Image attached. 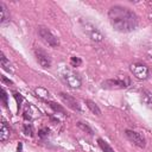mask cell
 Instances as JSON below:
<instances>
[{
    "label": "cell",
    "mask_w": 152,
    "mask_h": 152,
    "mask_svg": "<svg viewBox=\"0 0 152 152\" xmlns=\"http://www.w3.org/2000/svg\"><path fill=\"white\" fill-rule=\"evenodd\" d=\"M97 142H99V146L101 147V150H102L103 152H114V150H113V148L108 145V142L104 141L103 139L99 138V139H97Z\"/></svg>",
    "instance_id": "9a60e30c"
},
{
    "label": "cell",
    "mask_w": 152,
    "mask_h": 152,
    "mask_svg": "<svg viewBox=\"0 0 152 152\" xmlns=\"http://www.w3.org/2000/svg\"><path fill=\"white\" fill-rule=\"evenodd\" d=\"M125 134H126L127 139H128L129 141H132L134 145H137V146H139V147H145L146 141H145V138H144L140 133H138V132H135V131H132V129H127V131L125 132Z\"/></svg>",
    "instance_id": "8992f818"
},
{
    "label": "cell",
    "mask_w": 152,
    "mask_h": 152,
    "mask_svg": "<svg viewBox=\"0 0 152 152\" xmlns=\"http://www.w3.org/2000/svg\"><path fill=\"white\" fill-rule=\"evenodd\" d=\"M1 100H2V103L5 106H7V93H6V90L4 88L1 89Z\"/></svg>",
    "instance_id": "ffe728a7"
},
{
    "label": "cell",
    "mask_w": 152,
    "mask_h": 152,
    "mask_svg": "<svg viewBox=\"0 0 152 152\" xmlns=\"http://www.w3.org/2000/svg\"><path fill=\"white\" fill-rule=\"evenodd\" d=\"M128 84H129V80L126 76L106 80L101 83L102 88H104V89H124V88L128 87Z\"/></svg>",
    "instance_id": "3957f363"
},
{
    "label": "cell",
    "mask_w": 152,
    "mask_h": 152,
    "mask_svg": "<svg viewBox=\"0 0 152 152\" xmlns=\"http://www.w3.org/2000/svg\"><path fill=\"white\" fill-rule=\"evenodd\" d=\"M108 18L112 26L119 32H131L138 26V17L128 7L115 5L109 8Z\"/></svg>",
    "instance_id": "6da1fadb"
},
{
    "label": "cell",
    "mask_w": 152,
    "mask_h": 152,
    "mask_svg": "<svg viewBox=\"0 0 152 152\" xmlns=\"http://www.w3.org/2000/svg\"><path fill=\"white\" fill-rule=\"evenodd\" d=\"M132 74L134 75L135 78L138 80H146L150 76V69L145 63L141 62H134L129 66Z\"/></svg>",
    "instance_id": "277c9868"
},
{
    "label": "cell",
    "mask_w": 152,
    "mask_h": 152,
    "mask_svg": "<svg viewBox=\"0 0 152 152\" xmlns=\"http://www.w3.org/2000/svg\"><path fill=\"white\" fill-rule=\"evenodd\" d=\"M14 97H15V100H17V103H18V107H20V104H21V100H23V97L20 96V94H18V93H14Z\"/></svg>",
    "instance_id": "7402d4cb"
},
{
    "label": "cell",
    "mask_w": 152,
    "mask_h": 152,
    "mask_svg": "<svg viewBox=\"0 0 152 152\" xmlns=\"http://www.w3.org/2000/svg\"><path fill=\"white\" fill-rule=\"evenodd\" d=\"M77 127L78 128H81L83 132H86V133H88L89 135H93L94 134V132H93V129L87 125V124H84V122H82V121H77Z\"/></svg>",
    "instance_id": "2e32d148"
},
{
    "label": "cell",
    "mask_w": 152,
    "mask_h": 152,
    "mask_svg": "<svg viewBox=\"0 0 152 152\" xmlns=\"http://www.w3.org/2000/svg\"><path fill=\"white\" fill-rule=\"evenodd\" d=\"M0 65L2 66V69L4 70H6V71H11L12 72V68H11V63H10V61L5 57V55L4 53H1V56H0Z\"/></svg>",
    "instance_id": "5bb4252c"
},
{
    "label": "cell",
    "mask_w": 152,
    "mask_h": 152,
    "mask_svg": "<svg viewBox=\"0 0 152 152\" xmlns=\"http://www.w3.org/2000/svg\"><path fill=\"white\" fill-rule=\"evenodd\" d=\"M49 104H50V107H51L55 112H58V113L65 114V110H64V108H63L62 106H59V104H57V103H55V102H49Z\"/></svg>",
    "instance_id": "e0dca14e"
},
{
    "label": "cell",
    "mask_w": 152,
    "mask_h": 152,
    "mask_svg": "<svg viewBox=\"0 0 152 152\" xmlns=\"http://www.w3.org/2000/svg\"><path fill=\"white\" fill-rule=\"evenodd\" d=\"M64 80H65V82L68 83V86H69L70 88H74V89L80 88V87H81V83H82L80 76H78L77 74H75V72H71V71H66V72H65Z\"/></svg>",
    "instance_id": "ba28073f"
},
{
    "label": "cell",
    "mask_w": 152,
    "mask_h": 152,
    "mask_svg": "<svg viewBox=\"0 0 152 152\" xmlns=\"http://www.w3.org/2000/svg\"><path fill=\"white\" fill-rule=\"evenodd\" d=\"M83 31L86 32V34L91 39V40H94V42H96V43H100V42H102L103 40V34L93 25V24H90V23H84L83 24Z\"/></svg>",
    "instance_id": "5b68a950"
},
{
    "label": "cell",
    "mask_w": 152,
    "mask_h": 152,
    "mask_svg": "<svg viewBox=\"0 0 152 152\" xmlns=\"http://www.w3.org/2000/svg\"><path fill=\"white\" fill-rule=\"evenodd\" d=\"M10 19V13L4 2L0 1V23H5Z\"/></svg>",
    "instance_id": "7c38bea8"
},
{
    "label": "cell",
    "mask_w": 152,
    "mask_h": 152,
    "mask_svg": "<svg viewBox=\"0 0 152 152\" xmlns=\"http://www.w3.org/2000/svg\"><path fill=\"white\" fill-rule=\"evenodd\" d=\"M34 55H36V58L38 61V63L40 64V66L48 69L51 66V58L50 56L42 49H36L34 50Z\"/></svg>",
    "instance_id": "52a82bcc"
},
{
    "label": "cell",
    "mask_w": 152,
    "mask_h": 152,
    "mask_svg": "<svg viewBox=\"0 0 152 152\" xmlns=\"http://www.w3.org/2000/svg\"><path fill=\"white\" fill-rule=\"evenodd\" d=\"M70 63H71V65H74V66H78V65L82 64V61H81L78 57H71Z\"/></svg>",
    "instance_id": "d6986e66"
},
{
    "label": "cell",
    "mask_w": 152,
    "mask_h": 152,
    "mask_svg": "<svg viewBox=\"0 0 152 152\" xmlns=\"http://www.w3.org/2000/svg\"><path fill=\"white\" fill-rule=\"evenodd\" d=\"M10 135H11V131L10 128L7 127L6 122L4 121L2 125H1V128H0V140L2 142H6L8 139H10Z\"/></svg>",
    "instance_id": "30bf717a"
},
{
    "label": "cell",
    "mask_w": 152,
    "mask_h": 152,
    "mask_svg": "<svg viewBox=\"0 0 152 152\" xmlns=\"http://www.w3.org/2000/svg\"><path fill=\"white\" fill-rule=\"evenodd\" d=\"M37 32L39 34V37L51 48H58L59 46V39L45 26H38L37 27Z\"/></svg>",
    "instance_id": "7a4b0ae2"
},
{
    "label": "cell",
    "mask_w": 152,
    "mask_h": 152,
    "mask_svg": "<svg viewBox=\"0 0 152 152\" xmlns=\"http://www.w3.org/2000/svg\"><path fill=\"white\" fill-rule=\"evenodd\" d=\"M141 97H142L144 103L152 108V93H150L148 90H142V93H141Z\"/></svg>",
    "instance_id": "4fadbf2b"
},
{
    "label": "cell",
    "mask_w": 152,
    "mask_h": 152,
    "mask_svg": "<svg viewBox=\"0 0 152 152\" xmlns=\"http://www.w3.org/2000/svg\"><path fill=\"white\" fill-rule=\"evenodd\" d=\"M59 97H61L62 101L66 104V107H69L70 109H72V110H75V112H80V110H81V107H80L78 102H77L76 99H74L72 96L66 95V94H64V93H61V94H59Z\"/></svg>",
    "instance_id": "9c48e42d"
},
{
    "label": "cell",
    "mask_w": 152,
    "mask_h": 152,
    "mask_svg": "<svg viewBox=\"0 0 152 152\" xmlns=\"http://www.w3.org/2000/svg\"><path fill=\"white\" fill-rule=\"evenodd\" d=\"M1 80H2L4 82H6V83H8V84H12V82H11L10 80H7V78H6L5 76H1Z\"/></svg>",
    "instance_id": "603a6c76"
},
{
    "label": "cell",
    "mask_w": 152,
    "mask_h": 152,
    "mask_svg": "<svg viewBox=\"0 0 152 152\" xmlns=\"http://www.w3.org/2000/svg\"><path fill=\"white\" fill-rule=\"evenodd\" d=\"M48 134H49V129L48 128H42V129L38 131V135L40 138H45V137H48Z\"/></svg>",
    "instance_id": "44dd1931"
},
{
    "label": "cell",
    "mask_w": 152,
    "mask_h": 152,
    "mask_svg": "<svg viewBox=\"0 0 152 152\" xmlns=\"http://www.w3.org/2000/svg\"><path fill=\"white\" fill-rule=\"evenodd\" d=\"M23 129H24V133L26 135H32L33 134V128H32V126L30 124H25L24 127H23Z\"/></svg>",
    "instance_id": "ac0fdd59"
},
{
    "label": "cell",
    "mask_w": 152,
    "mask_h": 152,
    "mask_svg": "<svg viewBox=\"0 0 152 152\" xmlns=\"http://www.w3.org/2000/svg\"><path fill=\"white\" fill-rule=\"evenodd\" d=\"M84 102H86L87 107L90 109V112H91L93 114H95V115H97V116L101 115V109L99 108V106H97L94 101H91V100H86Z\"/></svg>",
    "instance_id": "8fae6325"
}]
</instances>
